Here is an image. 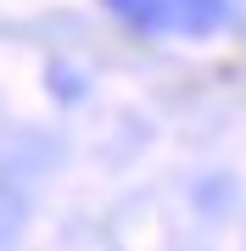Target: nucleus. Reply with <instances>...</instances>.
<instances>
[{
  "label": "nucleus",
  "mask_w": 246,
  "mask_h": 251,
  "mask_svg": "<svg viewBox=\"0 0 246 251\" xmlns=\"http://www.w3.org/2000/svg\"><path fill=\"white\" fill-rule=\"evenodd\" d=\"M229 11V0H168V23L185 28V34H207V28H219Z\"/></svg>",
  "instance_id": "obj_1"
},
{
  "label": "nucleus",
  "mask_w": 246,
  "mask_h": 251,
  "mask_svg": "<svg viewBox=\"0 0 246 251\" xmlns=\"http://www.w3.org/2000/svg\"><path fill=\"white\" fill-rule=\"evenodd\" d=\"M112 11L129 17L135 28H163L168 23V0H112Z\"/></svg>",
  "instance_id": "obj_2"
}]
</instances>
